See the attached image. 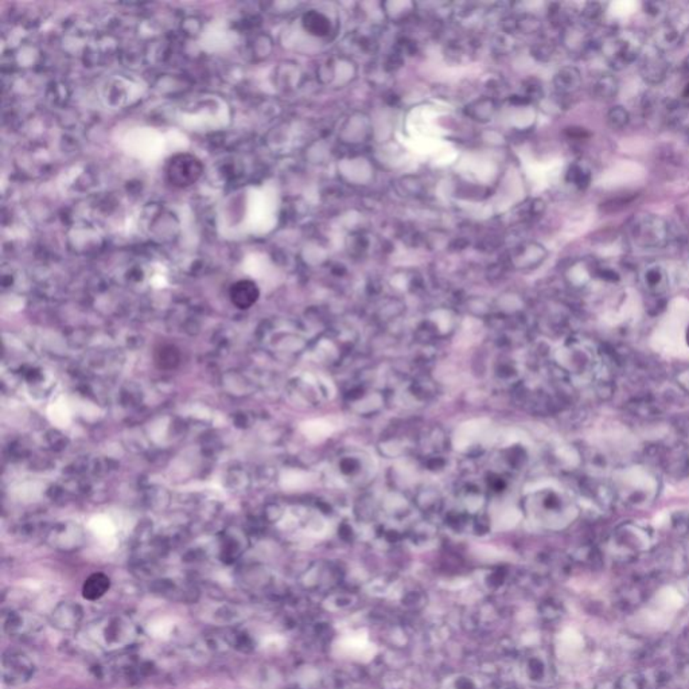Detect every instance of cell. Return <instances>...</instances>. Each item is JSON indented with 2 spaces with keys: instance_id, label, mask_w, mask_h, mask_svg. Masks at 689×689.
Listing matches in <instances>:
<instances>
[{
  "instance_id": "44dd1931",
  "label": "cell",
  "mask_w": 689,
  "mask_h": 689,
  "mask_svg": "<svg viewBox=\"0 0 689 689\" xmlns=\"http://www.w3.org/2000/svg\"><path fill=\"white\" fill-rule=\"evenodd\" d=\"M685 342H687V345H688L689 348V325L688 327H687V330H685Z\"/></svg>"
},
{
  "instance_id": "d6986e66",
  "label": "cell",
  "mask_w": 689,
  "mask_h": 689,
  "mask_svg": "<svg viewBox=\"0 0 689 689\" xmlns=\"http://www.w3.org/2000/svg\"><path fill=\"white\" fill-rule=\"evenodd\" d=\"M155 361L162 369L176 368L179 363V353L173 346H162L159 351H156Z\"/></svg>"
},
{
  "instance_id": "2e32d148",
  "label": "cell",
  "mask_w": 689,
  "mask_h": 689,
  "mask_svg": "<svg viewBox=\"0 0 689 689\" xmlns=\"http://www.w3.org/2000/svg\"><path fill=\"white\" fill-rule=\"evenodd\" d=\"M565 179L568 183L574 185L579 190H584L589 186L592 173L589 170V166L584 164H574L570 166Z\"/></svg>"
},
{
  "instance_id": "52a82bcc",
  "label": "cell",
  "mask_w": 689,
  "mask_h": 689,
  "mask_svg": "<svg viewBox=\"0 0 689 689\" xmlns=\"http://www.w3.org/2000/svg\"><path fill=\"white\" fill-rule=\"evenodd\" d=\"M3 631L11 639H27L37 636L43 629V624L38 615L23 609L3 610L1 614Z\"/></svg>"
},
{
  "instance_id": "8fae6325",
  "label": "cell",
  "mask_w": 689,
  "mask_h": 689,
  "mask_svg": "<svg viewBox=\"0 0 689 689\" xmlns=\"http://www.w3.org/2000/svg\"><path fill=\"white\" fill-rule=\"evenodd\" d=\"M260 297V289L256 286L255 282L252 280H238L230 289H229V298L232 303L241 310H247L252 307Z\"/></svg>"
},
{
  "instance_id": "ffe728a7",
  "label": "cell",
  "mask_w": 689,
  "mask_h": 689,
  "mask_svg": "<svg viewBox=\"0 0 689 689\" xmlns=\"http://www.w3.org/2000/svg\"><path fill=\"white\" fill-rule=\"evenodd\" d=\"M602 9L599 4L597 3H589L583 11V16L587 19V21H597L599 16H601Z\"/></svg>"
},
{
  "instance_id": "8992f818",
  "label": "cell",
  "mask_w": 689,
  "mask_h": 689,
  "mask_svg": "<svg viewBox=\"0 0 689 689\" xmlns=\"http://www.w3.org/2000/svg\"><path fill=\"white\" fill-rule=\"evenodd\" d=\"M36 675V664L27 653L9 649L1 657V678L4 684L18 687L28 683Z\"/></svg>"
},
{
  "instance_id": "ac0fdd59",
  "label": "cell",
  "mask_w": 689,
  "mask_h": 689,
  "mask_svg": "<svg viewBox=\"0 0 689 689\" xmlns=\"http://www.w3.org/2000/svg\"><path fill=\"white\" fill-rule=\"evenodd\" d=\"M606 122L611 129H624L630 123V113L625 107L615 105L606 114Z\"/></svg>"
},
{
  "instance_id": "7a4b0ae2",
  "label": "cell",
  "mask_w": 689,
  "mask_h": 689,
  "mask_svg": "<svg viewBox=\"0 0 689 689\" xmlns=\"http://www.w3.org/2000/svg\"><path fill=\"white\" fill-rule=\"evenodd\" d=\"M88 634L99 648L114 652L128 648L137 639L138 630L124 615H110L93 624Z\"/></svg>"
},
{
  "instance_id": "6da1fadb",
  "label": "cell",
  "mask_w": 689,
  "mask_h": 689,
  "mask_svg": "<svg viewBox=\"0 0 689 689\" xmlns=\"http://www.w3.org/2000/svg\"><path fill=\"white\" fill-rule=\"evenodd\" d=\"M615 493L630 505H648L657 493L656 478L645 469L633 466L618 470L613 476Z\"/></svg>"
},
{
  "instance_id": "30bf717a",
  "label": "cell",
  "mask_w": 689,
  "mask_h": 689,
  "mask_svg": "<svg viewBox=\"0 0 689 689\" xmlns=\"http://www.w3.org/2000/svg\"><path fill=\"white\" fill-rule=\"evenodd\" d=\"M639 283L652 297H661L669 289V275L664 265L660 263L645 264L639 271Z\"/></svg>"
},
{
  "instance_id": "277c9868",
  "label": "cell",
  "mask_w": 689,
  "mask_h": 689,
  "mask_svg": "<svg viewBox=\"0 0 689 689\" xmlns=\"http://www.w3.org/2000/svg\"><path fill=\"white\" fill-rule=\"evenodd\" d=\"M603 54L614 69H624L639 60L643 43L636 36L619 33L607 38L603 43Z\"/></svg>"
},
{
  "instance_id": "9c48e42d",
  "label": "cell",
  "mask_w": 689,
  "mask_h": 689,
  "mask_svg": "<svg viewBox=\"0 0 689 689\" xmlns=\"http://www.w3.org/2000/svg\"><path fill=\"white\" fill-rule=\"evenodd\" d=\"M84 619L82 607L75 602L58 603L50 614V624L63 633H73L78 630Z\"/></svg>"
},
{
  "instance_id": "e0dca14e",
  "label": "cell",
  "mask_w": 689,
  "mask_h": 689,
  "mask_svg": "<svg viewBox=\"0 0 689 689\" xmlns=\"http://www.w3.org/2000/svg\"><path fill=\"white\" fill-rule=\"evenodd\" d=\"M678 41H680V36H678L676 28H673L671 26H665L658 33H656L653 45L657 49L665 51L666 49L676 46Z\"/></svg>"
},
{
  "instance_id": "5b68a950",
  "label": "cell",
  "mask_w": 689,
  "mask_h": 689,
  "mask_svg": "<svg viewBox=\"0 0 689 689\" xmlns=\"http://www.w3.org/2000/svg\"><path fill=\"white\" fill-rule=\"evenodd\" d=\"M203 174V164L188 152L174 155L166 166V178L174 188H186L194 185Z\"/></svg>"
},
{
  "instance_id": "7c38bea8",
  "label": "cell",
  "mask_w": 689,
  "mask_h": 689,
  "mask_svg": "<svg viewBox=\"0 0 689 689\" xmlns=\"http://www.w3.org/2000/svg\"><path fill=\"white\" fill-rule=\"evenodd\" d=\"M111 587V579L102 572H95L82 584V597L87 601H99Z\"/></svg>"
},
{
  "instance_id": "ba28073f",
  "label": "cell",
  "mask_w": 689,
  "mask_h": 689,
  "mask_svg": "<svg viewBox=\"0 0 689 689\" xmlns=\"http://www.w3.org/2000/svg\"><path fill=\"white\" fill-rule=\"evenodd\" d=\"M639 73L648 84H661L669 73V63L665 58L664 51L657 49L654 45L646 51L642 49L639 55Z\"/></svg>"
},
{
  "instance_id": "3957f363",
  "label": "cell",
  "mask_w": 689,
  "mask_h": 689,
  "mask_svg": "<svg viewBox=\"0 0 689 689\" xmlns=\"http://www.w3.org/2000/svg\"><path fill=\"white\" fill-rule=\"evenodd\" d=\"M627 236L641 250L664 248L671 238V229L663 217L652 213L634 214L626 224Z\"/></svg>"
},
{
  "instance_id": "5bb4252c",
  "label": "cell",
  "mask_w": 689,
  "mask_h": 689,
  "mask_svg": "<svg viewBox=\"0 0 689 689\" xmlns=\"http://www.w3.org/2000/svg\"><path fill=\"white\" fill-rule=\"evenodd\" d=\"M619 90V82L616 77L610 73L601 75L592 85V95L601 101H610L614 99Z\"/></svg>"
},
{
  "instance_id": "9a60e30c",
  "label": "cell",
  "mask_w": 689,
  "mask_h": 689,
  "mask_svg": "<svg viewBox=\"0 0 689 689\" xmlns=\"http://www.w3.org/2000/svg\"><path fill=\"white\" fill-rule=\"evenodd\" d=\"M303 27L313 36L324 37L330 31V22L324 14L309 11L303 16Z\"/></svg>"
},
{
  "instance_id": "4fadbf2b",
  "label": "cell",
  "mask_w": 689,
  "mask_h": 689,
  "mask_svg": "<svg viewBox=\"0 0 689 689\" xmlns=\"http://www.w3.org/2000/svg\"><path fill=\"white\" fill-rule=\"evenodd\" d=\"M553 84H555V88L557 89V92L563 95H570L580 88L582 75L577 68L565 66L556 73L553 78Z\"/></svg>"
}]
</instances>
